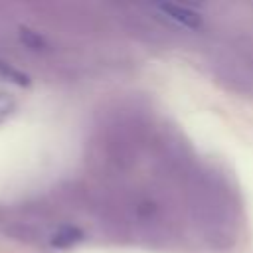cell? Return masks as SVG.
Listing matches in <instances>:
<instances>
[{"label":"cell","mask_w":253,"mask_h":253,"mask_svg":"<svg viewBox=\"0 0 253 253\" xmlns=\"http://www.w3.org/2000/svg\"><path fill=\"white\" fill-rule=\"evenodd\" d=\"M156 10H158L162 16H166L168 20H172L176 26L190 28V30H196V28L202 26L200 16H198L194 10L186 8V6H178V4H160V6H156Z\"/></svg>","instance_id":"obj_1"},{"label":"cell","mask_w":253,"mask_h":253,"mask_svg":"<svg viewBox=\"0 0 253 253\" xmlns=\"http://www.w3.org/2000/svg\"><path fill=\"white\" fill-rule=\"evenodd\" d=\"M79 239H81V233H79L77 229L65 227V229H61V231H57V233L53 235L51 243L57 245V247H65V245H71V243H75V241H79Z\"/></svg>","instance_id":"obj_2"},{"label":"cell","mask_w":253,"mask_h":253,"mask_svg":"<svg viewBox=\"0 0 253 253\" xmlns=\"http://www.w3.org/2000/svg\"><path fill=\"white\" fill-rule=\"evenodd\" d=\"M14 107H16V101H14L10 95L0 93V125H2L10 115H12Z\"/></svg>","instance_id":"obj_3"}]
</instances>
